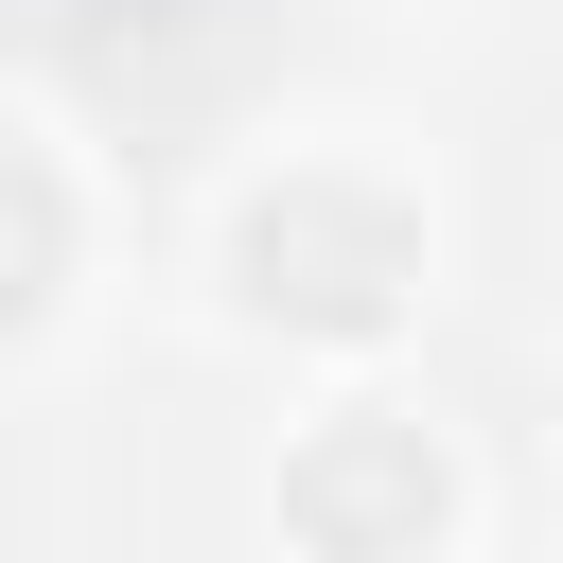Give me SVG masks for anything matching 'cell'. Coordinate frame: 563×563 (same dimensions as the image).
Instances as JSON below:
<instances>
[{"instance_id":"2","label":"cell","mask_w":563,"mask_h":563,"mask_svg":"<svg viewBox=\"0 0 563 563\" xmlns=\"http://www.w3.org/2000/svg\"><path fill=\"white\" fill-rule=\"evenodd\" d=\"M282 510H299V528H317L334 563H405V545L440 528V440H422L405 405H334V422L299 440Z\"/></svg>"},{"instance_id":"1","label":"cell","mask_w":563,"mask_h":563,"mask_svg":"<svg viewBox=\"0 0 563 563\" xmlns=\"http://www.w3.org/2000/svg\"><path fill=\"white\" fill-rule=\"evenodd\" d=\"M405 264H422V229H405V194H369V176H282V194L246 211V299H264V317L369 334V317L405 299Z\"/></svg>"}]
</instances>
